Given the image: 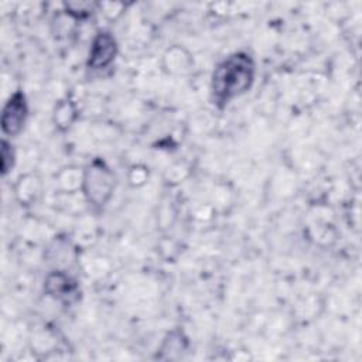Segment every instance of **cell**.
<instances>
[{
	"mask_svg": "<svg viewBox=\"0 0 362 362\" xmlns=\"http://www.w3.org/2000/svg\"><path fill=\"white\" fill-rule=\"evenodd\" d=\"M256 78V64L246 51H236L219 61L211 75V100L225 109L232 100L247 93Z\"/></svg>",
	"mask_w": 362,
	"mask_h": 362,
	"instance_id": "obj_1",
	"label": "cell"
},
{
	"mask_svg": "<svg viewBox=\"0 0 362 362\" xmlns=\"http://www.w3.org/2000/svg\"><path fill=\"white\" fill-rule=\"evenodd\" d=\"M116 188V175L102 158H93L82 168L81 192L95 211L103 209L112 199Z\"/></svg>",
	"mask_w": 362,
	"mask_h": 362,
	"instance_id": "obj_2",
	"label": "cell"
},
{
	"mask_svg": "<svg viewBox=\"0 0 362 362\" xmlns=\"http://www.w3.org/2000/svg\"><path fill=\"white\" fill-rule=\"evenodd\" d=\"M44 293L65 307L76 304L81 298L78 281L65 270H52L45 276Z\"/></svg>",
	"mask_w": 362,
	"mask_h": 362,
	"instance_id": "obj_3",
	"label": "cell"
},
{
	"mask_svg": "<svg viewBox=\"0 0 362 362\" xmlns=\"http://www.w3.org/2000/svg\"><path fill=\"white\" fill-rule=\"evenodd\" d=\"M117 52L119 47L115 35L107 30H99L92 38L86 58V68L93 72L103 71L115 62Z\"/></svg>",
	"mask_w": 362,
	"mask_h": 362,
	"instance_id": "obj_4",
	"label": "cell"
},
{
	"mask_svg": "<svg viewBox=\"0 0 362 362\" xmlns=\"http://www.w3.org/2000/svg\"><path fill=\"white\" fill-rule=\"evenodd\" d=\"M28 119V102L21 89L13 92L1 110V132L6 137L18 136Z\"/></svg>",
	"mask_w": 362,
	"mask_h": 362,
	"instance_id": "obj_5",
	"label": "cell"
},
{
	"mask_svg": "<svg viewBox=\"0 0 362 362\" xmlns=\"http://www.w3.org/2000/svg\"><path fill=\"white\" fill-rule=\"evenodd\" d=\"M194 65L192 55L180 45H173L163 55V66L171 75H184Z\"/></svg>",
	"mask_w": 362,
	"mask_h": 362,
	"instance_id": "obj_6",
	"label": "cell"
},
{
	"mask_svg": "<svg viewBox=\"0 0 362 362\" xmlns=\"http://www.w3.org/2000/svg\"><path fill=\"white\" fill-rule=\"evenodd\" d=\"M78 116L76 103L68 96L59 99L52 109V123L59 132H68L75 124Z\"/></svg>",
	"mask_w": 362,
	"mask_h": 362,
	"instance_id": "obj_7",
	"label": "cell"
},
{
	"mask_svg": "<svg viewBox=\"0 0 362 362\" xmlns=\"http://www.w3.org/2000/svg\"><path fill=\"white\" fill-rule=\"evenodd\" d=\"M187 349H188V338L184 334V331L173 329L164 337V339L158 348V351H160L158 356L164 358V359H177Z\"/></svg>",
	"mask_w": 362,
	"mask_h": 362,
	"instance_id": "obj_8",
	"label": "cell"
},
{
	"mask_svg": "<svg viewBox=\"0 0 362 362\" xmlns=\"http://www.w3.org/2000/svg\"><path fill=\"white\" fill-rule=\"evenodd\" d=\"M41 191V181L34 174L20 175L16 185L14 194L21 205L33 204Z\"/></svg>",
	"mask_w": 362,
	"mask_h": 362,
	"instance_id": "obj_9",
	"label": "cell"
},
{
	"mask_svg": "<svg viewBox=\"0 0 362 362\" xmlns=\"http://www.w3.org/2000/svg\"><path fill=\"white\" fill-rule=\"evenodd\" d=\"M64 11L66 16H69L74 20H83L89 17L95 7H98V3H90V1H65L64 4Z\"/></svg>",
	"mask_w": 362,
	"mask_h": 362,
	"instance_id": "obj_10",
	"label": "cell"
},
{
	"mask_svg": "<svg viewBox=\"0 0 362 362\" xmlns=\"http://www.w3.org/2000/svg\"><path fill=\"white\" fill-rule=\"evenodd\" d=\"M16 165V150L13 144L3 139L0 143V173L6 177Z\"/></svg>",
	"mask_w": 362,
	"mask_h": 362,
	"instance_id": "obj_11",
	"label": "cell"
},
{
	"mask_svg": "<svg viewBox=\"0 0 362 362\" xmlns=\"http://www.w3.org/2000/svg\"><path fill=\"white\" fill-rule=\"evenodd\" d=\"M98 8L100 13H103L109 20H116L120 17L126 8V4L117 3V1H102L98 3Z\"/></svg>",
	"mask_w": 362,
	"mask_h": 362,
	"instance_id": "obj_12",
	"label": "cell"
},
{
	"mask_svg": "<svg viewBox=\"0 0 362 362\" xmlns=\"http://www.w3.org/2000/svg\"><path fill=\"white\" fill-rule=\"evenodd\" d=\"M127 178L132 187H141L148 180V168L144 165H133L129 170Z\"/></svg>",
	"mask_w": 362,
	"mask_h": 362,
	"instance_id": "obj_13",
	"label": "cell"
}]
</instances>
